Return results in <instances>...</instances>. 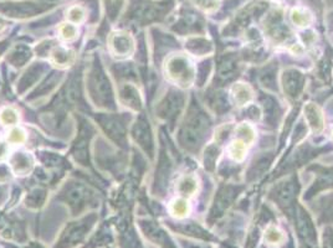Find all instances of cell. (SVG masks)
<instances>
[{
  "label": "cell",
  "mask_w": 333,
  "mask_h": 248,
  "mask_svg": "<svg viewBox=\"0 0 333 248\" xmlns=\"http://www.w3.org/2000/svg\"><path fill=\"white\" fill-rule=\"evenodd\" d=\"M3 27H4V24H3V23H0V30H2Z\"/></svg>",
  "instance_id": "5bb4252c"
},
{
  "label": "cell",
  "mask_w": 333,
  "mask_h": 248,
  "mask_svg": "<svg viewBox=\"0 0 333 248\" xmlns=\"http://www.w3.org/2000/svg\"><path fill=\"white\" fill-rule=\"evenodd\" d=\"M166 74L169 79L173 80L178 85L187 87L189 86L191 79H193V69L189 61L182 56H174L169 58L165 65Z\"/></svg>",
  "instance_id": "6da1fadb"
},
{
  "label": "cell",
  "mask_w": 333,
  "mask_h": 248,
  "mask_svg": "<svg viewBox=\"0 0 333 248\" xmlns=\"http://www.w3.org/2000/svg\"><path fill=\"white\" fill-rule=\"evenodd\" d=\"M10 166L13 171L19 175H26L34 168V159L29 153L16 152L10 158Z\"/></svg>",
  "instance_id": "3957f363"
},
{
  "label": "cell",
  "mask_w": 333,
  "mask_h": 248,
  "mask_svg": "<svg viewBox=\"0 0 333 248\" xmlns=\"http://www.w3.org/2000/svg\"><path fill=\"white\" fill-rule=\"evenodd\" d=\"M246 154V143L244 140H241L240 138L235 139L231 144L229 146V155L234 160L241 161L244 160Z\"/></svg>",
  "instance_id": "8992f818"
},
{
  "label": "cell",
  "mask_w": 333,
  "mask_h": 248,
  "mask_svg": "<svg viewBox=\"0 0 333 248\" xmlns=\"http://www.w3.org/2000/svg\"><path fill=\"white\" fill-rule=\"evenodd\" d=\"M68 19L71 24H81L85 19V10L81 7H72L68 12Z\"/></svg>",
  "instance_id": "8fae6325"
},
{
  "label": "cell",
  "mask_w": 333,
  "mask_h": 248,
  "mask_svg": "<svg viewBox=\"0 0 333 248\" xmlns=\"http://www.w3.org/2000/svg\"><path fill=\"white\" fill-rule=\"evenodd\" d=\"M7 155H8V146L0 140V160L7 158Z\"/></svg>",
  "instance_id": "4fadbf2b"
},
{
  "label": "cell",
  "mask_w": 333,
  "mask_h": 248,
  "mask_svg": "<svg viewBox=\"0 0 333 248\" xmlns=\"http://www.w3.org/2000/svg\"><path fill=\"white\" fill-rule=\"evenodd\" d=\"M26 140V133L23 128L14 127L8 134V143L13 144V146H21Z\"/></svg>",
  "instance_id": "ba28073f"
},
{
  "label": "cell",
  "mask_w": 333,
  "mask_h": 248,
  "mask_svg": "<svg viewBox=\"0 0 333 248\" xmlns=\"http://www.w3.org/2000/svg\"><path fill=\"white\" fill-rule=\"evenodd\" d=\"M75 52L65 47H56L51 51V62L59 68L70 67L75 62Z\"/></svg>",
  "instance_id": "277c9868"
},
{
  "label": "cell",
  "mask_w": 333,
  "mask_h": 248,
  "mask_svg": "<svg viewBox=\"0 0 333 248\" xmlns=\"http://www.w3.org/2000/svg\"><path fill=\"white\" fill-rule=\"evenodd\" d=\"M19 122V113L15 108L5 107L0 111V123L8 127H14Z\"/></svg>",
  "instance_id": "5b68a950"
},
{
  "label": "cell",
  "mask_w": 333,
  "mask_h": 248,
  "mask_svg": "<svg viewBox=\"0 0 333 248\" xmlns=\"http://www.w3.org/2000/svg\"><path fill=\"white\" fill-rule=\"evenodd\" d=\"M59 32H60V36L62 40L71 41L77 36V27L71 23L62 24L59 27Z\"/></svg>",
  "instance_id": "30bf717a"
},
{
  "label": "cell",
  "mask_w": 333,
  "mask_h": 248,
  "mask_svg": "<svg viewBox=\"0 0 333 248\" xmlns=\"http://www.w3.org/2000/svg\"><path fill=\"white\" fill-rule=\"evenodd\" d=\"M110 46L113 54L118 57H128L135 51V41L127 32H115L110 39Z\"/></svg>",
  "instance_id": "7a4b0ae2"
},
{
  "label": "cell",
  "mask_w": 333,
  "mask_h": 248,
  "mask_svg": "<svg viewBox=\"0 0 333 248\" xmlns=\"http://www.w3.org/2000/svg\"><path fill=\"white\" fill-rule=\"evenodd\" d=\"M189 211V205L185 199H177L172 202L171 212L177 217H184Z\"/></svg>",
  "instance_id": "9c48e42d"
},
{
  "label": "cell",
  "mask_w": 333,
  "mask_h": 248,
  "mask_svg": "<svg viewBox=\"0 0 333 248\" xmlns=\"http://www.w3.org/2000/svg\"><path fill=\"white\" fill-rule=\"evenodd\" d=\"M177 189L183 196H190L194 194L196 189V181L193 176H183L182 179L178 181Z\"/></svg>",
  "instance_id": "52a82bcc"
},
{
  "label": "cell",
  "mask_w": 333,
  "mask_h": 248,
  "mask_svg": "<svg viewBox=\"0 0 333 248\" xmlns=\"http://www.w3.org/2000/svg\"><path fill=\"white\" fill-rule=\"evenodd\" d=\"M292 20L293 23L298 25V26H306V25L311 21V18L310 15H306V14H299L298 10L297 12L295 10V12L292 13Z\"/></svg>",
  "instance_id": "7c38bea8"
}]
</instances>
